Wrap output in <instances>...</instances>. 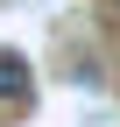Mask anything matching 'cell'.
I'll list each match as a JSON object with an SVG mask.
<instances>
[{
  "instance_id": "cell-1",
  "label": "cell",
  "mask_w": 120,
  "mask_h": 127,
  "mask_svg": "<svg viewBox=\"0 0 120 127\" xmlns=\"http://www.w3.org/2000/svg\"><path fill=\"white\" fill-rule=\"evenodd\" d=\"M28 92H35V78H28L21 50H0V106H28Z\"/></svg>"
}]
</instances>
